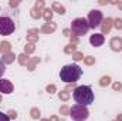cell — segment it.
I'll return each mask as SVG.
<instances>
[{
    "label": "cell",
    "mask_w": 122,
    "mask_h": 121,
    "mask_svg": "<svg viewBox=\"0 0 122 121\" xmlns=\"http://www.w3.org/2000/svg\"><path fill=\"white\" fill-rule=\"evenodd\" d=\"M81 74H82V70H81L80 66H77V64H67V66H64L61 68L60 78L67 84H74L75 81L80 80Z\"/></svg>",
    "instance_id": "obj_1"
},
{
    "label": "cell",
    "mask_w": 122,
    "mask_h": 121,
    "mask_svg": "<svg viewBox=\"0 0 122 121\" xmlns=\"http://www.w3.org/2000/svg\"><path fill=\"white\" fill-rule=\"evenodd\" d=\"M74 100L80 104V105H90L94 101V93L90 86H78L75 87L74 94H72Z\"/></svg>",
    "instance_id": "obj_2"
},
{
    "label": "cell",
    "mask_w": 122,
    "mask_h": 121,
    "mask_svg": "<svg viewBox=\"0 0 122 121\" xmlns=\"http://www.w3.org/2000/svg\"><path fill=\"white\" fill-rule=\"evenodd\" d=\"M90 30V24H88V20H85L84 17H78L75 20H72L71 23V33L74 36H82V34H87Z\"/></svg>",
    "instance_id": "obj_3"
},
{
    "label": "cell",
    "mask_w": 122,
    "mask_h": 121,
    "mask_svg": "<svg viewBox=\"0 0 122 121\" xmlns=\"http://www.w3.org/2000/svg\"><path fill=\"white\" fill-rule=\"evenodd\" d=\"M70 117L74 121H85L90 117V111L85 105H80L75 104L70 108Z\"/></svg>",
    "instance_id": "obj_4"
},
{
    "label": "cell",
    "mask_w": 122,
    "mask_h": 121,
    "mask_svg": "<svg viewBox=\"0 0 122 121\" xmlns=\"http://www.w3.org/2000/svg\"><path fill=\"white\" fill-rule=\"evenodd\" d=\"M16 29L14 22L7 16H0V34L1 36H10Z\"/></svg>",
    "instance_id": "obj_5"
},
{
    "label": "cell",
    "mask_w": 122,
    "mask_h": 121,
    "mask_svg": "<svg viewBox=\"0 0 122 121\" xmlns=\"http://www.w3.org/2000/svg\"><path fill=\"white\" fill-rule=\"evenodd\" d=\"M104 17H102V11L101 10H91L90 14H88V24H90V29H95L98 26H101Z\"/></svg>",
    "instance_id": "obj_6"
},
{
    "label": "cell",
    "mask_w": 122,
    "mask_h": 121,
    "mask_svg": "<svg viewBox=\"0 0 122 121\" xmlns=\"http://www.w3.org/2000/svg\"><path fill=\"white\" fill-rule=\"evenodd\" d=\"M0 93L3 94H11L13 93V84L11 81L6 78H0Z\"/></svg>",
    "instance_id": "obj_7"
},
{
    "label": "cell",
    "mask_w": 122,
    "mask_h": 121,
    "mask_svg": "<svg viewBox=\"0 0 122 121\" xmlns=\"http://www.w3.org/2000/svg\"><path fill=\"white\" fill-rule=\"evenodd\" d=\"M104 41H105V37L101 33H95V34H92L91 37H90V43H91V46H94V47L102 46Z\"/></svg>",
    "instance_id": "obj_8"
},
{
    "label": "cell",
    "mask_w": 122,
    "mask_h": 121,
    "mask_svg": "<svg viewBox=\"0 0 122 121\" xmlns=\"http://www.w3.org/2000/svg\"><path fill=\"white\" fill-rule=\"evenodd\" d=\"M114 26V19H111V17H107L105 20H102V23H101V30H102V36L104 34H108L109 31H111V27Z\"/></svg>",
    "instance_id": "obj_9"
},
{
    "label": "cell",
    "mask_w": 122,
    "mask_h": 121,
    "mask_svg": "<svg viewBox=\"0 0 122 121\" xmlns=\"http://www.w3.org/2000/svg\"><path fill=\"white\" fill-rule=\"evenodd\" d=\"M109 46H111V50L112 51H122V38L121 37H112L111 41H109Z\"/></svg>",
    "instance_id": "obj_10"
},
{
    "label": "cell",
    "mask_w": 122,
    "mask_h": 121,
    "mask_svg": "<svg viewBox=\"0 0 122 121\" xmlns=\"http://www.w3.org/2000/svg\"><path fill=\"white\" fill-rule=\"evenodd\" d=\"M56 29H57V24L56 23H46L41 29H40V31H43L44 34H51V33H54L56 31Z\"/></svg>",
    "instance_id": "obj_11"
},
{
    "label": "cell",
    "mask_w": 122,
    "mask_h": 121,
    "mask_svg": "<svg viewBox=\"0 0 122 121\" xmlns=\"http://www.w3.org/2000/svg\"><path fill=\"white\" fill-rule=\"evenodd\" d=\"M10 50H11V44H10L9 41H1V43H0V54H1V56L10 53Z\"/></svg>",
    "instance_id": "obj_12"
},
{
    "label": "cell",
    "mask_w": 122,
    "mask_h": 121,
    "mask_svg": "<svg viewBox=\"0 0 122 121\" xmlns=\"http://www.w3.org/2000/svg\"><path fill=\"white\" fill-rule=\"evenodd\" d=\"M51 10L56 11V13H58V14H65V7L62 4H60L58 1H54L51 4Z\"/></svg>",
    "instance_id": "obj_13"
},
{
    "label": "cell",
    "mask_w": 122,
    "mask_h": 121,
    "mask_svg": "<svg viewBox=\"0 0 122 121\" xmlns=\"http://www.w3.org/2000/svg\"><path fill=\"white\" fill-rule=\"evenodd\" d=\"M14 60H16V54H13L11 51L7 53V54H4V56L1 57V61L4 63V66H6V64H11Z\"/></svg>",
    "instance_id": "obj_14"
},
{
    "label": "cell",
    "mask_w": 122,
    "mask_h": 121,
    "mask_svg": "<svg viewBox=\"0 0 122 121\" xmlns=\"http://www.w3.org/2000/svg\"><path fill=\"white\" fill-rule=\"evenodd\" d=\"M40 63V57H33L30 59V61L27 63V70L29 71H34V68H36V66Z\"/></svg>",
    "instance_id": "obj_15"
},
{
    "label": "cell",
    "mask_w": 122,
    "mask_h": 121,
    "mask_svg": "<svg viewBox=\"0 0 122 121\" xmlns=\"http://www.w3.org/2000/svg\"><path fill=\"white\" fill-rule=\"evenodd\" d=\"M43 17H44V20H46L47 23H50V22L53 20V10H51L50 7L44 9V10H43Z\"/></svg>",
    "instance_id": "obj_16"
},
{
    "label": "cell",
    "mask_w": 122,
    "mask_h": 121,
    "mask_svg": "<svg viewBox=\"0 0 122 121\" xmlns=\"http://www.w3.org/2000/svg\"><path fill=\"white\" fill-rule=\"evenodd\" d=\"M30 16L33 19H36V20H38L40 17H43V10H38V9H36V7H33L30 10Z\"/></svg>",
    "instance_id": "obj_17"
},
{
    "label": "cell",
    "mask_w": 122,
    "mask_h": 121,
    "mask_svg": "<svg viewBox=\"0 0 122 121\" xmlns=\"http://www.w3.org/2000/svg\"><path fill=\"white\" fill-rule=\"evenodd\" d=\"M17 60H19V63H20L21 66H27V63L30 61V59H29V56H27L26 53H21L20 56H17Z\"/></svg>",
    "instance_id": "obj_18"
},
{
    "label": "cell",
    "mask_w": 122,
    "mask_h": 121,
    "mask_svg": "<svg viewBox=\"0 0 122 121\" xmlns=\"http://www.w3.org/2000/svg\"><path fill=\"white\" fill-rule=\"evenodd\" d=\"M70 91H67V90H61L60 93H58V98H60L61 101H68L70 100Z\"/></svg>",
    "instance_id": "obj_19"
},
{
    "label": "cell",
    "mask_w": 122,
    "mask_h": 121,
    "mask_svg": "<svg viewBox=\"0 0 122 121\" xmlns=\"http://www.w3.org/2000/svg\"><path fill=\"white\" fill-rule=\"evenodd\" d=\"M75 51H77V46H75V44H68V46H65V49H64V53H65V54H71V56H72Z\"/></svg>",
    "instance_id": "obj_20"
},
{
    "label": "cell",
    "mask_w": 122,
    "mask_h": 121,
    "mask_svg": "<svg viewBox=\"0 0 122 121\" xmlns=\"http://www.w3.org/2000/svg\"><path fill=\"white\" fill-rule=\"evenodd\" d=\"M109 84H111V77H109V76L101 77V80H99V86H101V87H107V86H109Z\"/></svg>",
    "instance_id": "obj_21"
},
{
    "label": "cell",
    "mask_w": 122,
    "mask_h": 121,
    "mask_svg": "<svg viewBox=\"0 0 122 121\" xmlns=\"http://www.w3.org/2000/svg\"><path fill=\"white\" fill-rule=\"evenodd\" d=\"M30 114H31V118H33V120H38V118L41 117V113H40V110H38L37 107H33V108H31Z\"/></svg>",
    "instance_id": "obj_22"
},
{
    "label": "cell",
    "mask_w": 122,
    "mask_h": 121,
    "mask_svg": "<svg viewBox=\"0 0 122 121\" xmlns=\"http://www.w3.org/2000/svg\"><path fill=\"white\" fill-rule=\"evenodd\" d=\"M34 50H36V46L33 44V43H27L26 46H24V53L29 56V54H31V53H34Z\"/></svg>",
    "instance_id": "obj_23"
},
{
    "label": "cell",
    "mask_w": 122,
    "mask_h": 121,
    "mask_svg": "<svg viewBox=\"0 0 122 121\" xmlns=\"http://www.w3.org/2000/svg\"><path fill=\"white\" fill-rule=\"evenodd\" d=\"M27 41L29 43H37L38 41V34H33V33H27Z\"/></svg>",
    "instance_id": "obj_24"
},
{
    "label": "cell",
    "mask_w": 122,
    "mask_h": 121,
    "mask_svg": "<svg viewBox=\"0 0 122 121\" xmlns=\"http://www.w3.org/2000/svg\"><path fill=\"white\" fill-rule=\"evenodd\" d=\"M72 59H74V61H81V60H84V54L81 51H75L72 54Z\"/></svg>",
    "instance_id": "obj_25"
},
{
    "label": "cell",
    "mask_w": 122,
    "mask_h": 121,
    "mask_svg": "<svg viewBox=\"0 0 122 121\" xmlns=\"http://www.w3.org/2000/svg\"><path fill=\"white\" fill-rule=\"evenodd\" d=\"M84 64H87V66H92V64H95V57H92V56L84 57Z\"/></svg>",
    "instance_id": "obj_26"
},
{
    "label": "cell",
    "mask_w": 122,
    "mask_h": 121,
    "mask_svg": "<svg viewBox=\"0 0 122 121\" xmlns=\"http://www.w3.org/2000/svg\"><path fill=\"white\" fill-rule=\"evenodd\" d=\"M46 91H47L48 94H54V93L57 91V87H56V84H48V86L46 87Z\"/></svg>",
    "instance_id": "obj_27"
},
{
    "label": "cell",
    "mask_w": 122,
    "mask_h": 121,
    "mask_svg": "<svg viewBox=\"0 0 122 121\" xmlns=\"http://www.w3.org/2000/svg\"><path fill=\"white\" fill-rule=\"evenodd\" d=\"M114 27L117 30H122V19H115L114 20Z\"/></svg>",
    "instance_id": "obj_28"
},
{
    "label": "cell",
    "mask_w": 122,
    "mask_h": 121,
    "mask_svg": "<svg viewBox=\"0 0 122 121\" xmlns=\"http://www.w3.org/2000/svg\"><path fill=\"white\" fill-rule=\"evenodd\" d=\"M60 114L61 116H70V107L62 105V107L60 108Z\"/></svg>",
    "instance_id": "obj_29"
},
{
    "label": "cell",
    "mask_w": 122,
    "mask_h": 121,
    "mask_svg": "<svg viewBox=\"0 0 122 121\" xmlns=\"http://www.w3.org/2000/svg\"><path fill=\"white\" fill-rule=\"evenodd\" d=\"M34 7L38 9V10H44V0H37L36 4H34Z\"/></svg>",
    "instance_id": "obj_30"
},
{
    "label": "cell",
    "mask_w": 122,
    "mask_h": 121,
    "mask_svg": "<svg viewBox=\"0 0 122 121\" xmlns=\"http://www.w3.org/2000/svg\"><path fill=\"white\" fill-rule=\"evenodd\" d=\"M7 114H9V118H10V120L17 118V113H16L14 110H9V113H7Z\"/></svg>",
    "instance_id": "obj_31"
},
{
    "label": "cell",
    "mask_w": 122,
    "mask_h": 121,
    "mask_svg": "<svg viewBox=\"0 0 122 121\" xmlns=\"http://www.w3.org/2000/svg\"><path fill=\"white\" fill-rule=\"evenodd\" d=\"M112 88L115 91H119L122 88V83H119V81H115L114 84H112Z\"/></svg>",
    "instance_id": "obj_32"
},
{
    "label": "cell",
    "mask_w": 122,
    "mask_h": 121,
    "mask_svg": "<svg viewBox=\"0 0 122 121\" xmlns=\"http://www.w3.org/2000/svg\"><path fill=\"white\" fill-rule=\"evenodd\" d=\"M0 121H10V118H9L7 114H4V113L0 111Z\"/></svg>",
    "instance_id": "obj_33"
},
{
    "label": "cell",
    "mask_w": 122,
    "mask_h": 121,
    "mask_svg": "<svg viewBox=\"0 0 122 121\" xmlns=\"http://www.w3.org/2000/svg\"><path fill=\"white\" fill-rule=\"evenodd\" d=\"M4 70H6V67H4V63L0 60V77L3 76V73H4Z\"/></svg>",
    "instance_id": "obj_34"
},
{
    "label": "cell",
    "mask_w": 122,
    "mask_h": 121,
    "mask_svg": "<svg viewBox=\"0 0 122 121\" xmlns=\"http://www.w3.org/2000/svg\"><path fill=\"white\" fill-rule=\"evenodd\" d=\"M19 4H20L19 0H11V1H10V7H17Z\"/></svg>",
    "instance_id": "obj_35"
},
{
    "label": "cell",
    "mask_w": 122,
    "mask_h": 121,
    "mask_svg": "<svg viewBox=\"0 0 122 121\" xmlns=\"http://www.w3.org/2000/svg\"><path fill=\"white\" fill-rule=\"evenodd\" d=\"M71 44H78V37L77 36H71Z\"/></svg>",
    "instance_id": "obj_36"
},
{
    "label": "cell",
    "mask_w": 122,
    "mask_h": 121,
    "mask_svg": "<svg viewBox=\"0 0 122 121\" xmlns=\"http://www.w3.org/2000/svg\"><path fill=\"white\" fill-rule=\"evenodd\" d=\"M70 33H71L70 29H64V34H65V36H70V37H71V34H70Z\"/></svg>",
    "instance_id": "obj_37"
},
{
    "label": "cell",
    "mask_w": 122,
    "mask_h": 121,
    "mask_svg": "<svg viewBox=\"0 0 122 121\" xmlns=\"http://www.w3.org/2000/svg\"><path fill=\"white\" fill-rule=\"evenodd\" d=\"M50 121H60V118H58L57 116H53V117L50 118Z\"/></svg>",
    "instance_id": "obj_38"
},
{
    "label": "cell",
    "mask_w": 122,
    "mask_h": 121,
    "mask_svg": "<svg viewBox=\"0 0 122 121\" xmlns=\"http://www.w3.org/2000/svg\"><path fill=\"white\" fill-rule=\"evenodd\" d=\"M29 33H33V34H34V33H38V30H37V29H30Z\"/></svg>",
    "instance_id": "obj_39"
},
{
    "label": "cell",
    "mask_w": 122,
    "mask_h": 121,
    "mask_svg": "<svg viewBox=\"0 0 122 121\" xmlns=\"http://www.w3.org/2000/svg\"><path fill=\"white\" fill-rule=\"evenodd\" d=\"M117 4H118V7H119V9H121V10H122V1H118Z\"/></svg>",
    "instance_id": "obj_40"
},
{
    "label": "cell",
    "mask_w": 122,
    "mask_h": 121,
    "mask_svg": "<svg viewBox=\"0 0 122 121\" xmlns=\"http://www.w3.org/2000/svg\"><path fill=\"white\" fill-rule=\"evenodd\" d=\"M117 120H119V121H122V114H119V116H118V118H117Z\"/></svg>",
    "instance_id": "obj_41"
},
{
    "label": "cell",
    "mask_w": 122,
    "mask_h": 121,
    "mask_svg": "<svg viewBox=\"0 0 122 121\" xmlns=\"http://www.w3.org/2000/svg\"><path fill=\"white\" fill-rule=\"evenodd\" d=\"M41 121H50V120H47V118H43V120H41Z\"/></svg>",
    "instance_id": "obj_42"
},
{
    "label": "cell",
    "mask_w": 122,
    "mask_h": 121,
    "mask_svg": "<svg viewBox=\"0 0 122 121\" xmlns=\"http://www.w3.org/2000/svg\"><path fill=\"white\" fill-rule=\"evenodd\" d=\"M0 103H1V95H0Z\"/></svg>",
    "instance_id": "obj_43"
},
{
    "label": "cell",
    "mask_w": 122,
    "mask_h": 121,
    "mask_svg": "<svg viewBox=\"0 0 122 121\" xmlns=\"http://www.w3.org/2000/svg\"><path fill=\"white\" fill-rule=\"evenodd\" d=\"M115 121H119V120H115Z\"/></svg>",
    "instance_id": "obj_44"
}]
</instances>
